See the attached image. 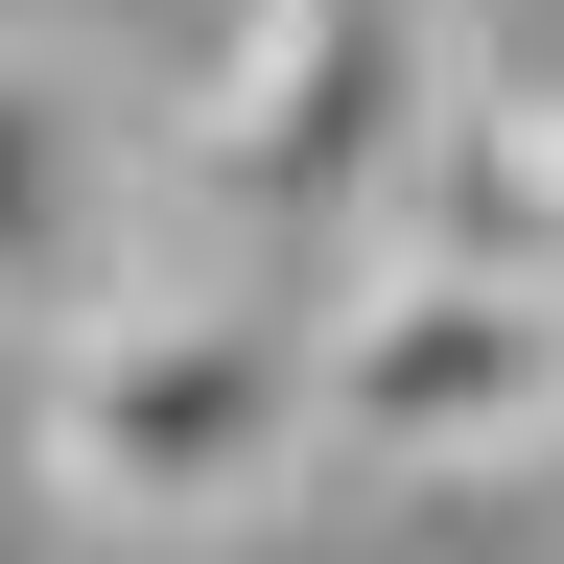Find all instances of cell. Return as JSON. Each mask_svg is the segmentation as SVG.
I'll list each match as a JSON object with an SVG mask.
<instances>
[{
	"label": "cell",
	"mask_w": 564,
	"mask_h": 564,
	"mask_svg": "<svg viewBox=\"0 0 564 564\" xmlns=\"http://www.w3.org/2000/svg\"><path fill=\"white\" fill-rule=\"evenodd\" d=\"M306 282H259V259H141L95 329L47 352V400H24V447L47 494L95 541H212V518H282L306 494Z\"/></svg>",
	"instance_id": "6da1fadb"
},
{
	"label": "cell",
	"mask_w": 564,
	"mask_h": 564,
	"mask_svg": "<svg viewBox=\"0 0 564 564\" xmlns=\"http://www.w3.org/2000/svg\"><path fill=\"white\" fill-rule=\"evenodd\" d=\"M447 0H236V47H212V95L165 141V188L212 212V259H259V282H329L400 236V188H423V118H447Z\"/></svg>",
	"instance_id": "7a4b0ae2"
},
{
	"label": "cell",
	"mask_w": 564,
	"mask_h": 564,
	"mask_svg": "<svg viewBox=\"0 0 564 564\" xmlns=\"http://www.w3.org/2000/svg\"><path fill=\"white\" fill-rule=\"evenodd\" d=\"M306 470H377V494L564 470V282H494V259H352L329 329H306Z\"/></svg>",
	"instance_id": "3957f363"
},
{
	"label": "cell",
	"mask_w": 564,
	"mask_h": 564,
	"mask_svg": "<svg viewBox=\"0 0 564 564\" xmlns=\"http://www.w3.org/2000/svg\"><path fill=\"white\" fill-rule=\"evenodd\" d=\"M165 259V141L70 24H0V352H70Z\"/></svg>",
	"instance_id": "277c9868"
},
{
	"label": "cell",
	"mask_w": 564,
	"mask_h": 564,
	"mask_svg": "<svg viewBox=\"0 0 564 564\" xmlns=\"http://www.w3.org/2000/svg\"><path fill=\"white\" fill-rule=\"evenodd\" d=\"M377 259H494V282H564V70H447L423 118V188Z\"/></svg>",
	"instance_id": "5b68a950"
}]
</instances>
